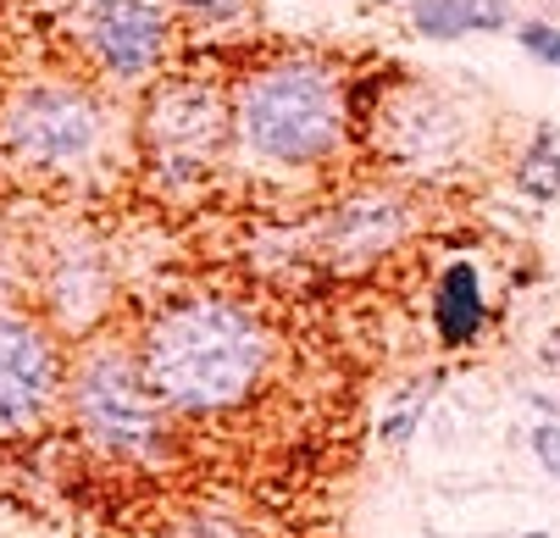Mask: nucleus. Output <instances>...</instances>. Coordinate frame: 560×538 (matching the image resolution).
<instances>
[{"label":"nucleus","instance_id":"nucleus-14","mask_svg":"<svg viewBox=\"0 0 560 538\" xmlns=\"http://www.w3.org/2000/svg\"><path fill=\"white\" fill-rule=\"evenodd\" d=\"M522 538H549V533H522Z\"/></svg>","mask_w":560,"mask_h":538},{"label":"nucleus","instance_id":"nucleus-12","mask_svg":"<svg viewBox=\"0 0 560 538\" xmlns=\"http://www.w3.org/2000/svg\"><path fill=\"white\" fill-rule=\"evenodd\" d=\"M533 455L544 460V472H549V478H560V428H549V422L533 428Z\"/></svg>","mask_w":560,"mask_h":538},{"label":"nucleus","instance_id":"nucleus-6","mask_svg":"<svg viewBox=\"0 0 560 538\" xmlns=\"http://www.w3.org/2000/svg\"><path fill=\"white\" fill-rule=\"evenodd\" d=\"M222 139V106L206 84H178L150 106V144L167 167H200Z\"/></svg>","mask_w":560,"mask_h":538},{"label":"nucleus","instance_id":"nucleus-10","mask_svg":"<svg viewBox=\"0 0 560 538\" xmlns=\"http://www.w3.org/2000/svg\"><path fill=\"white\" fill-rule=\"evenodd\" d=\"M516 184H522V195H533V200H549V195L560 189V150H555L549 133L533 139V150H527L522 167H516Z\"/></svg>","mask_w":560,"mask_h":538},{"label":"nucleus","instance_id":"nucleus-3","mask_svg":"<svg viewBox=\"0 0 560 538\" xmlns=\"http://www.w3.org/2000/svg\"><path fill=\"white\" fill-rule=\"evenodd\" d=\"M78 422L84 433L112 449V455H128V460H144L167 444V417H162V400L144 383L139 366H128L122 355H95L84 372H78Z\"/></svg>","mask_w":560,"mask_h":538},{"label":"nucleus","instance_id":"nucleus-13","mask_svg":"<svg viewBox=\"0 0 560 538\" xmlns=\"http://www.w3.org/2000/svg\"><path fill=\"white\" fill-rule=\"evenodd\" d=\"M189 7H211V12H233L238 0H189Z\"/></svg>","mask_w":560,"mask_h":538},{"label":"nucleus","instance_id":"nucleus-1","mask_svg":"<svg viewBox=\"0 0 560 538\" xmlns=\"http://www.w3.org/2000/svg\"><path fill=\"white\" fill-rule=\"evenodd\" d=\"M139 372L162 406L184 417H211L238 406L261 383L267 334L228 300H189L150 328Z\"/></svg>","mask_w":560,"mask_h":538},{"label":"nucleus","instance_id":"nucleus-11","mask_svg":"<svg viewBox=\"0 0 560 538\" xmlns=\"http://www.w3.org/2000/svg\"><path fill=\"white\" fill-rule=\"evenodd\" d=\"M516 39H522V50H533L538 61L560 67V28H549V23H527Z\"/></svg>","mask_w":560,"mask_h":538},{"label":"nucleus","instance_id":"nucleus-7","mask_svg":"<svg viewBox=\"0 0 560 538\" xmlns=\"http://www.w3.org/2000/svg\"><path fill=\"white\" fill-rule=\"evenodd\" d=\"M90 39L117 79H139L155 61V50H162V17L144 0H101L90 12Z\"/></svg>","mask_w":560,"mask_h":538},{"label":"nucleus","instance_id":"nucleus-4","mask_svg":"<svg viewBox=\"0 0 560 538\" xmlns=\"http://www.w3.org/2000/svg\"><path fill=\"white\" fill-rule=\"evenodd\" d=\"M101 128V106L78 90H28L7 112V144L34 167H72L95 156Z\"/></svg>","mask_w":560,"mask_h":538},{"label":"nucleus","instance_id":"nucleus-9","mask_svg":"<svg viewBox=\"0 0 560 538\" xmlns=\"http://www.w3.org/2000/svg\"><path fill=\"white\" fill-rule=\"evenodd\" d=\"M505 17H511L505 0H417V12H411L417 34H428V39L494 34V28H505Z\"/></svg>","mask_w":560,"mask_h":538},{"label":"nucleus","instance_id":"nucleus-8","mask_svg":"<svg viewBox=\"0 0 560 538\" xmlns=\"http://www.w3.org/2000/svg\"><path fill=\"white\" fill-rule=\"evenodd\" d=\"M433 323H439V339L444 344H471L489 323V305H483V283H477V267L471 261H455L444 267L439 278V294H433Z\"/></svg>","mask_w":560,"mask_h":538},{"label":"nucleus","instance_id":"nucleus-5","mask_svg":"<svg viewBox=\"0 0 560 538\" xmlns=\"http://www.w3.org/2000/svg\"><path fill=\"white\" fill-rule=\"evenodd\" d=\"M61 389V366L50 339L23 323L0 317V433H28Z\"/></svg>","mask_w":560,"mask_h":538},{"label":"nucleus","instance_id":"nucleus-2","mask_svg":"<svg viewBox=\"0 0 560 538\" xmlns=\"http://www.w3.org/2000/svg\"><path fill=\"white\" fill-rule=\"evenodd\" d=\"M339 84L328 79L323 67H272L256 72V79L238 90V133L250 139L256 156L300 167V162H323L328 150L339 144Z\"/></svg>","mask_w":560,"mask_h":538}]
</instances>
